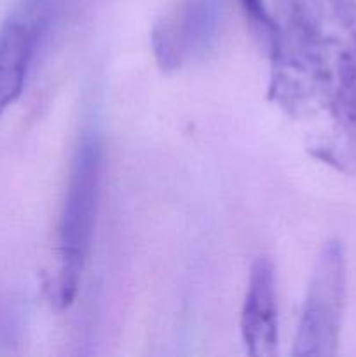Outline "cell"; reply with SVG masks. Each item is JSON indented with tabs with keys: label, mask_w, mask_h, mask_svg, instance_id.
Here are the masks:
<instances>
[{
	"label": "cell",
	"mask_w": 356,
	"mask_h": 357,
	"mask_svg": "<svg viewBox=\"0 0 356 357\" xmlns=\"http://www.w3.org/2000/svg\"><path fill=\"white\" fill-rule=\"evenodd\" d=\"M272 100L311 124L309 150L356 173V0H274Z\"/></svg>",
	"instance_id": "obj_1"
},
{
	"label": "cell",
	"mask_w": 356,
	"mask_h": 357,
	"mask_svg": "<svg viewBox=\"0 0 356 357\" xmlns=\"http://www.w3.org/2000/svg\"><path fill=\"white\" fill-rule=\"evenodd\" d=\"M103 174V146L96 135L80 139L66 183L58 229V274L51 284V300L58 309H68L82 279L96 223Z\"/></svg>",
	"instance_id": "obj_2"
},
{
	"label": "cell",
	"mask_w": 356,
	"mask_h": 357,
	"mask_svg": "<svg viewBox=\"0 0 356 357\" xmlns=\"http://www.w3.org/2000/svg\"><path fill=\"white\" fill-rule=\"evenodd\" d=\"M346 272L344 246L337 239L327 241L314 261L307 286L293 342L295 357H328L337 352L346 303Z\"/></svg>",
	"instance_id": "obj_3"
},
{
	"label": "cell",
	"mask_w": 356,
	"mask_h": 357,
	"mask_svg": "<svg viewBox=\"0 0 356 357\" xmlns=\"http://www.w3.org/2000/svg\"><path fill=\"white\" fill-rule=\"evenodd\" d=\"M52 17V0H17L0 26V115L21 96Z\"/></svg>",
	"instance_id": "obj_4"
},
{
	"label": "cell",
	"mask_w": 356,
	"mask_h": 357,
	"mask_svg": "<svg viewBox=\"0 0 356 357\" xmlns=\"http://www.w3.org/2000/svg\"><path fill=\"white\" fill-rule=\"evenodd\" d=\"M239 331L246 352L271 357L278 349V289L276 267L269 257H258L250 268L239 316Z\"/></svg>",
	"instance_id": "obj_5"
},
{
	"label": "cell",
	"mask_w": 356,
	"mask_h": 357,
	"mask_svg": "<svg viewBox=\"0 0 356 357\" xmlns=\"http://www.w3.org/2000/svg\"><path fill=\"white\" fill-rule=\"evenodd\" d=\"M239 2L257 37L269 49L272 33H274V21H272V16L267 10V7L264 6V0H239Z\"/></svg>",
	"instance_id": "obj_6"
}]
</instances>
